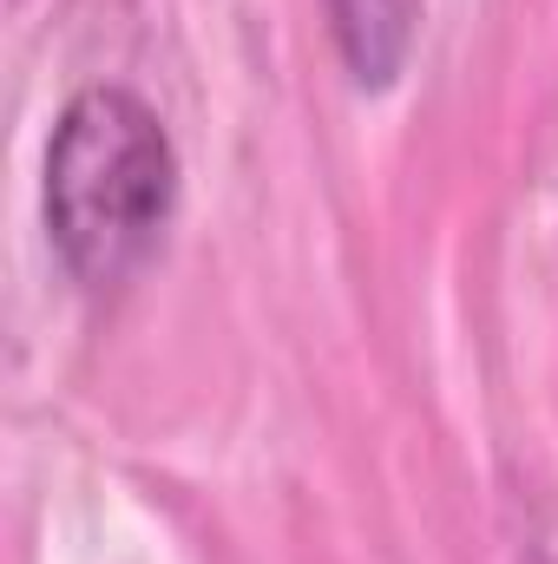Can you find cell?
Returning a JSON list of instances; mask_svg holds the SVG:
<instances>
[{"mask_svg": "<svg viewBox=\"0 0 558 564\" xmlns=\"http://www.w3.org/2000/svg\"><path fill=\"white\" fill-rule=\"evenodd\" d=\"M178 204V144L164 119L126 86L66 99L46 144V237L60 263L112 289L158 250Z\"/></svg>", "mask_w": 558, "mask_h": 564, "instance_id": "cell-1", "label": "cell"}, {"mask_svg": "<svg viewBox=\"0 0 558 564\" xmlns=\"http://www.w3.org/2000/svg\"><path fill=\"white\" fill-rule=\"evenodd\" d=\"M329 20H335V46H342L348 73L382 93V86H395V73L415 46L420 0H329Z\"/></svg>", "mask_w": 558, "mask_h": 564, "instance_id": "cell-2", "label": "cell"}]
</instances>
